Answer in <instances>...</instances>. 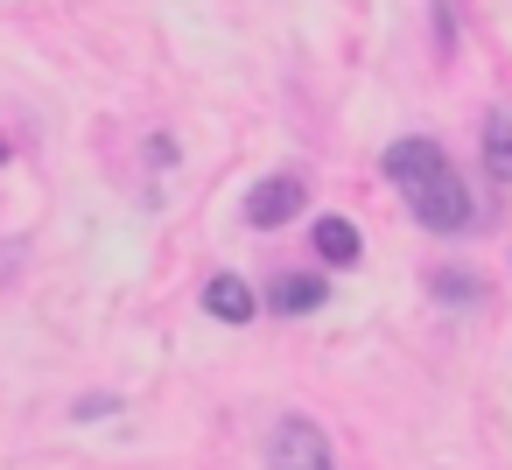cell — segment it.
I'll list each match as a JSON object with an SVG mask.
<instances>
[{"label": "cell", "instance_id": "8fae6325", "mask_svg": "<svg viewBox=\"0 0 512 470\" xmlns=\"http://www.w3.org/2000/svg\"><path fill=\"white\" fill-rule=\"evenodd\" d=\"M435 36H442V50H449V36H456V29H449V0H435Z\"/></svg>", "mask_w": 512, "mask_h": 470}, {"label": "cell", "instance_id": "3957f363", "mask_svg": "<svg viewBox=\"0 0 512 470\" xmlns=\"http://www.w3.org/2000/svg\"><path fill=\"white\" fill-rule=\"evenodd\" d=\"M302 204H309L302 176H267V183L246 190V225H253V232H274V225L302 218Z\"/></svg>", "mask_w": 512, "mask_h": 470}, {"label": "cell", "instance_id": "9c48e42d", "mask_svg": "<svg viewBox=\"0 0 512 470\" xmlns=\"http://www.w3.org/2000/svg\"><path fill=\"white\" fill-rule=\"evenodd\" d=\"M106 414H120V393H85V400H71V421H106Z\"/></svg>", "mask_w": 512, "mask_h": 470}, {"label": "cell", "instance_id": "52a82bcc", "mask_svg": "<svg viewBox=\"0 0 512 470\" xmlns=\"http://www.w3.org/2000/svg\"><path fill=\"white\" fill-rule=\"evenodd\" d=\"M316 253H323V267H351L358 260V225L351 218H323L316 225Z\"/></svg>", "mask_w": 512, "mask_h": 470}, {"label": "cell", "instance_id": "6da1fadb", "mask_svg": "<svg viewBox=\"0 0 512 470\" xmlns=\"http://www.w3.org/2000/svg\"><path fill=\"white\" fill-rule=\"evenodd\" d=\"M379 169H386V183L407 197L414 225H428V232H470L477 204H470L463 176L449 169V155H442L428 134H407V141H393V148L379 155Z\"/></svg>", "mask_w": 512, "mask_h": 470}, {"label": "cell", "instance_id": "30bf717a", "mask_svg": "<svg viewBox=\"0 0 512 470\" xmlns=\"http://www.w3.org/2000/svg\"><path fill=\"white\" fill-rule=\"evenodd\" d=\"M148 162L169 169V162H176V141H169V134H148Z\"/></svg>", "mask_w": 512, "mask_h": 470}, {"label": "cell", "instance_id": "8992f818", "mask_svg": "<svg viewBox=\"0 0 512 470\" xmlns=\"http://www.w3.org/2000/svg\"><path fill=\"white\" fill-rule=\"evenodd\" d=\"M484 169L491 183H512V106H491L484 120Z\"/></svg>", "mask_w": 512, "mask_h": 470}, {"label": "cell", "instance_id": "5b68a950", "mask_svg": "<svg viewBox=\"0 0 512 470\" xmlns=\"http://www.w3.org/2000/svg\"><path fill=\"white\" fill-rule=\"evenodd\" d=\"M323 295H330V281H316V274H274L267 281V309H281V316H309Z\"/></svg>", "mask_w": 512, "mask_h": 470}, {"label": "cell", "instance_id": "ba28073f", "mask_svg": "<svg viewBox=\"0 0 512 470\" xmlns=\"http://www.w3.org/2000/svg\"><path fill=\"white\" fill-rule=\"evenodd\" d=\"M435 295H442V302H470V295H477V281H470L463 267H442V274H435Z\"/></svg>", "mask_w": 512, "mask_h": 470}, {"label": "cell", "instance_id": "277c9868", "mask_svg": "<svg viewBox=\"0 0 512 470\" xmlns=\"http://www.w3.org/2000/svg\"><path fill=\"white\" fill-rule=\"evenodd\" d=\"M204 309H211L218 323H232V330H239V323H253L260 295H253L239 274H211V281H204Z\"/></svg>", "mask_w": 512, "mask_h": 470}, {"label": "cell", "instance_id": "7a4b0ae2", "mask_svg": "<svg viewBox=\"0 0 512 470\" xmlns=\"http://www.w3.org/2000/svg\"><path fill=\"white\" fill-rule=\"evenodd\" d=\"M267 470H337L330 435H323L309 414H281V421L267 428Z\"/></svg>", "mask_w": 512, "mask_h": 470}]
</instances>
